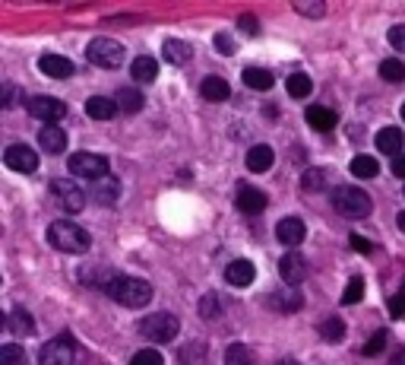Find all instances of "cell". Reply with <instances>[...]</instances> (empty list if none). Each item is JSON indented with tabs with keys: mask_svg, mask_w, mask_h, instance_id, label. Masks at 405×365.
I'll list each match as a JSON object with an SVG mask.
<instances>
[{
	"mask_svg": "<svg viewBox=\"0 0 405 365\" xmlns=\"http://www.w3.org/2000/svg\"><path fill=\"white\" fill-rule=\"evenodd\" d=\"M92 194H95V200H98V204H105V206H114V204H117V197H120V181L114 178V175H108V178L95 181Z\"/></svg>",
	"mask_w": 405,
	"mask_h": 365,
	"instance_id": "obj_20",
	"label": "cell"
},
{
	"mask_svg": "<svg viewBox=\"0 0 405 365\" xmlns=\"http://www.w3.org/2000/svg\"><path fill=\"white\" fill-rule=\"evenodd\" d=\"M244 162L250 172H269L272 162H276V153H272V147H266V143H257V147H250Z\"/></svg>",
	"mask_w": 405,
	"mask_h": 365,
	"instance_id": "obj_18",
	"label": "cell"
},
{
	"mask_svg": "<svg viewBox=\"0 0 405 365\" xmlns=\"http://www.w3.org/2000/svg\"><path fill=\"white\" fill-rule=\"evenodd\" d=\"M86 115L95 118V121H108V118L117 115V102H111V99H105V96H92L86 102Z\"/></svg>",
	"mask_w": 405,
	"mask_h": 365,
	"instance_id": "obj_26",
	"label": "cell"
},
{
	"mask_svg": "<svg viewBox=\"0 0 405 365\" xmlns=\"http://www.w3.org/2000/svg\"><path fill=\"white\" fill-rule=\"evenodd\" d=\"M105 289L114 302H120L127 308H143L152 302V286L146 280H139V276H114V280H108Z\"/></svg>",
	"mask_w": 405,
	"mask_h": 365,
	"instance_id": "obj_2",
	"label": "cell"
},
{
	"mask_svg": "<svg viewBox=\"0 0 405 365\" xmlns=\"http://www.w3.org/2000/svg\"><path fill=\"white\" fill-rule=\"evenodd\" d=\"M225 362L228 365H253V356H250V349H247L244 343H231L228 352H225Z\"/></svg>",
	"mask_w": 405,
	"mask_h": 365,
	"instance_id": "obj_35",
	"label": "cell"
},
{
	"mask_svg": "<svg viewBox=\"0 0 405 365\" xmlns=\"http://www.w3.org/2000/svg\"><path fill=\"white\" fill-rule=\"evenodd\" d=\"M352 175L354 178H377V172H380V162L373 159V156H354L352 159Z\"/></svg>",
	"mask_w": 405,
	"mask_h": 365,
	"instance_id": "obj_30",
	"label": "cell"
},
{
	"mask_svg": "<svg viewBox=\"0 0 405 365\" xmlns=\"http://www.w3.org/2000/svg\"><path fill=\"white\" fill-rule=\"evenodd\" d=\"M130 73H133V80H136V83H152V80L158 77L155 58H149V54H139V58H133Z\"/></svg>",
	"mask_w": 405,
	"mask_h": 365,
	"instance_id": "obj_23",
	"label": "cell"
},
{
	"mask_svg": "<svg viewBox=\"0 0 405 365\" xmlns=\"http://www.w3.org/2000/svg\"><path fill=\"white\" fill-rule=\"evenodd\" d=\"M38 147L44 149V153H63V149H67V134H63L60 128H41V134H38Z\"/></svg>",
	"mask_w": 405,
	"mask_h": 365,
	"instance_id": "obj_19",
	"label": "cell"
},
{
	"mask_svg": "<svg viewBox=\"0 0 405 365\" xmlns=\"http://www.w3.org/2000/svg\"><path fill=\"white\" fill-rule=\"evenodd\" d=\"M6 327H10L13 333H19V337H32V333H35V318H32L25 308H13V311L6 314Z\"/></svg>",
	"mask_w": 405,
	"mask_h": 365,
	"instance_id": "obj_22",
	"label": "cell"
},
{
	"mask_svg": "<svg viewBox=\"0 0 405 365\" xmlns=\"http://www.w3.org/2000/svg\"><path fill=\"white\" fill-rule=\"evenodd\" d=\"M392 365H405V349H402V352H399V356H396V359H392Z\"/></svg>",
	"mask_w": 405,
	"mask_h": 365,
	"instance_id": "obj_49",
	"label": "cell"
},
{
	"mask_svg": "<svg viewBox=\"0 0 405 365\" xmlns=\"http://www.w3.org/2000/svg\"><path fill=\"white\" fill-rule=\"evenodd\" d=\"M200 92H202L206 102H225V99L231 96L228 80H221V77H206V80H202V86H200Z\"/></svg>",
	"mask_w": 405,
	"mask_h": 365,
	"instance_id": "obj_25",
	"label": "cell"
},
{
	"mask_svg": "<svg viewBox=\"0 0 405 365\" xmlns=\"http://www.w3.org/2000/svg\"><path fill=\"white\" fill-rule=\"evenodd\" d=\"M219 299H215V295H202L200 299V314L202 318H219Z\"/></svg>",
	"mask_w": 405,
	"mask_h": 365,
	"instance_id": "obj_39",
	"label": "cell"
},
{
	"mask_svg": "<svg viewBox=\"0 0 405 365\" xmlns=\"http://www.w3.org/2000/svg\"><path fill=\"white\" fill-rule=\"evenodd\" d=\"M295 10H297V13H304V16H323V13H326L323 4H295Z\"/></svg>",
	"mask_w": 405,
	"mask_h": 365,
	"instance_id": "obj_43",
	"label": "cell"
},
{
	"mask_svg": "<svg viewBox=\"0 0 405 365\" xmlns=\"http://www.w3.org/2000/svg\"><path fill=\"white\" fill-rule=\"evenodd\" d=\"M377 149L380 153H390L392 159H396V156H402L399 153V149H402V130L399 128H380V134H377Z\"/></svg>",
	"mask_w": 405,
	"mask_h": 365,
	"instance_id": "obj_21",
	"label": "cell"
},
{
	"mask_svg": "<svg viewBox=\"0 0 405 365\" xmlns=\"http://www.w3.org/2000/svg\"><path fill=\"white\" fill-rule=\"evenodd\" d=\"M215 48H219V54H225V58H228V54H234V39H231V35H225V32H219V35H215Z\"/></svg>",
	"mask_w": 405,
	"mask_h": 365,
	"instance_id": "obj_41",
	"label": "cell"
},
{
	"mask_svg": "<svg viewBox=\"0 0 405 365\" xmlns=\"http://www.w3.org/2000/svg\"><path fill=\"white\" fill-rule=\"evenodd\" d=\"M278 273H282L285 286H301L304 273H307V267H304V257L301 254H285L282 261H278Z\"/></svg>",
	"mask_w": 405,
	"mask_h": 365,
	"instance_id": "obj_13",
	"label": "cell"
},
{
	"mask_svg": "<svg viewBox=\"0 0 405 365\" xmlns=\"http://www.w3.org/2000/svg\"><path fill=\"white\" fill-rule=\"evenodd\" d=\"M244 86H247V89H257V92H269L272 86H276V80H272V73L263 70V67H247V70H244Z\"/></svg>",
	"mask_w": 405,
	"mask_h": 365,
	"instance_id": "obj_24",
	"label": "cell"
},
{
	"mask_svg": "<svg viewBox=\"0 0 405 365\" xmlns=\"http://www.w3.org/2000/svg\"><path fill=\"white\" fill-rule=\"evenodd\" d=\"M67 172L95 185V181L108 178V159H105V156H98V153H73L67 159Z\"/></svg>",
	"mask_w": 405,
	"mask_h": 365,
	"instance_id": "obj_5",
	"label": "cell"
},
{
	"mask_svg": "<svg viewBox=\"0 0 405 365\" xmlns=\"http://www.w3.org/2000/svg\"><path fill=\"white\" fill-rule=\"evenodd\" d=\"M361 299H364V280H361V276H352L345 292H342V305H358Z\"/></svg>",
	"mask_w": 405,
	"mask_h": 365,
	"instance_id": "obj_34",
	"label": "cell"
},
{
	"mask_svg": "<svg viewBox=\"0 0 405 365\" xmlns=\"http://www.w3.org/2000/svg\"><path fill=\"white\" fill-rule=\"evenodd\" d=\"M143 102H146V99L139 96L136 89H120V92H117V105H120L124 111H130V115H136V111L143 109Z\"/></svg>",
	"mask_w": 405,
	"mask_h": 365,
	"instance_id": "obj_33",
	"label": "cell"
},
{
	"mask_svg": "<svg viewBox=\"0 0 405 365\" xmlns=\"http://www.w3.org/2000/svg\"><path fill=\"white\" fill-rule=\"evenodd\" d=\"M38 70L51 80H67V77H73V61L60 58V54H44V58L38 61Z\"/></svg>",
	"mask_w": 405,
	"mask_h": 365,
	"instance_id": "obj_12",
	"label": "cell"
},
{
	"mask_svg": "<svg viewBox=\"0 0 405 365\" xmlns=\"http://www.w3.org/2000/svg\"><path fill=\"white\" fill-rule=\"evenodd\" d=\"M390 318H405V292L390 299Z\"/></svg>",
	"mask_w": 405,
	"mask_h": 365,
	"instance_id": "obj_42",
	"label": "cell"
},
{
	"mask_svg": "<svg viewBox=\"0 0 405 365\" xmlns=\"http://www.w3.org/2000/svg\"><path fill=\"white\" fill-rule=\"evenodd\" d=\"M89 64L101 67V70H117L120 64H124V45L114 39H92L89 42V51H86Z\"/></svg>",
	"mask_w": 405,
	"mask_h": 365,
	"instance_id": "obj_4",
	"label": "cell"
},
{
	"mask_svg": "<svg viewBox=\"0 0 405 365\" xmlns=\"http://www.w3.org/2000/svg\"><path fill=\"white\" fill-rule=\"evenodd\" d=\"M380 77H383L386 83H402V80H405V64L399 58L380 61Z\"/></svg>",
	"mask_w": 405,
	"mask_h": 365,
	"instance_id": "obj_31",
	"label": "cell"
},
{
	"mask_svg": "<svg viewBox=\"0 0 405 365\" xmlns=\"http://www.w3.org/2000/svg\"><path fill=\"white\" fill-rule=\"evenodd\" d=\"M13 105H16V89L6 86V89H4V109H13Z\"/></svg>",
	"mask_w": 405,
	"mask_h": 365,
	"instance_id": "obj_47",
	"label": "cell"
},
{
	"mask_svg": "<svg viewBox=\"0 0 405 365\" xmlns=\"http://www.w3.org/2000/svg\"><path fill=\"white\" fill-rule=\"evenodd\" d=\"M402 118H405V102H402Z\"/></svg>",
	"mask_w": 405,
	"mask_h": 365,
	"instance_id": "obj_51",
	"label": "cell"
},
{
	"mask_svg": "<svg viewBox=\"0 0 405 365\" xmlns=\"http://www.w3.org/2000/svg\"><path fill=\"white\" fill-rule=\"evenodd\" d=\"M225 280L231 283V286L244 289V286H250V283L257 280V270H253L250 261H231V264L225 267Z\"/></svg>",
	"mask_w": 405,
	"mask_h": 365,
	"instance_id": "obj_16",
	"label": "cell"
},
{
	"mask_svg": "<svg viewBox=\"0 0 405 365\" xmlns=\"http://www.w3.org/2000/svg\"><path fill=\"white\" fill-rule=\"evenodd\" d=\"M276 365H297V359H278Z\"/></svg>",
	"mask_w": 405,
	"mask_h": 365,
	"instance_id": "obj_50",
	"label": "cell"
},
{
	"mask_svg": "<svg viewBox=\"0 0 405 365\" xmlns=\"http://www.w3.org/2000/svg\"><path fill=\"white\" fill-rule=\"evenodd\" d=\"M130 365H165V356L158 349H139L136 356L130 359Z\"/></svg>",
	"mask_w": 405,
	"mask_h": 365,
	"instance_id": "obj_37",
	"label": "cell"
},
{
	"mask_svg": "<svg viewBox=\"0 0 405 365\" xmlns=\"http://www.w3.org/2000/svg\"><path fill=\"white\" fill-rule=\"evenodd\" d=\"M234 204H238L240 213H250L253 216V213H263L269 200H266V194L259 191V187H240L238 197H234Z\"/></svg>",
	"mask_w": 405,
	"mask_h": 365,
	"instance_id": "obj_14",
	"label": "cell"
},
{
	"mask_svg": "<svg viewBox=\"0 0 405 365\" xmlns=\"http://www.w3.org/2000/svg\"><path fill=\"white\" fill-rule=\"evenodd\" d=\"M301 305H304V295L297 292L295 286H285V289H278V292L269 295V308H276V311L291 314V311H297Z\"/></svg>",
	"mask_w": 405,
	"mask_h": 365,
	"instance_id": "obj_15",
	"label": "cell"
},
{
	"mask_svg": "<svg viewBox=\"0 0 405 365\" xmlns=\"http://www.w3.org/2000/svg\"><path fill=\"white\" fill-rule=\"evenodd\" d=\"M73 359H76V343L70 333L54 337L51 343L41 346V352H38V365H73Z\"/></svg>",
	"mask_w": 405,
	"mask_h": 365,
	"instance_id": "obj_8",
	"label": "cell"
},
{
	"mask_svg": "<svg viewBox=\"0 0 405 365\" xmlns=\"http://www.w3.org/2000/svg\"><path fill=\"white\" fill-rule=\"evenodd\" d=\"M333 206L339 216L345 219H364L371 216V197H367V191H361V187L354 185H342L333 191Z\"/></svg>",
	"mask_w": 405,
	"mask_h": 365,
	"instance_id": "obj_3",
	"label": "cell"
},
{
	"mask_svg": "<svg viewBox=\"0 0 405 365\" xmlns=\"http://www.w3.org/2000/svg\"><path fill=\"white\" fill-rule=\"evenodd\" d=\"M392 175L405 181V156H396V159H392Z\"/></svg>",
	"mask_w": 405,
	"mask_h": 365,
	"instance_id": "obj_46",
	"label": "cell"
},
{
	"mask_svg": "<svg viewBox=\"0 0 405 365\" xmlns=\"http://www.w3.org/2000/svg\"><path fill=\"white\" fill-rule=\"evenodd\" d=\"M396 225H399V229L405 232V210H402V213H399V216H396Z\"/></svg>",
	"mask_w": 405,
	"mask_h": 365,
	"instance_id": "obj_48",
	"label": "cell"
},
{
	"mask_svg": "<svg viewBox=\"0 0 405 365\" xmlns=\"http://www.w3.org/2000/svg\"><path fill=\"white\" fill-rule=\"evenodd\" d=\"M162 51H165V61H168V64H174V67H177V64H187L190 54H193L187 42H181V39H168Z\"/></svg>",
	"mask_w": 405,
	"mask_h": 365,
	"instance_id": "obj_27",
	"label": "cell"
},
{
	"mask_svg": "<svg viewBox=\"0 0 405 365\" xmlns=\"http://www.w3.org/2000/svg\"><path fill=\"white\" fill-rule=\"evenodd\" d=\"M301 187H304V191H310V194L326 191V187H329V172H326V168H307V172L301 175Z\"/></svg>",
	"mask_w": 405,
	"mask_h": 365,
	"instance_id": "obj_29",
	"label": "cell"
},
{
	"mask_svg": "<svg viewBox=\"0 0 405 365\" xmlns=\"http://www.w3.org/2000/svg\"><path fill=\"white\" fill-rule=\"evenodd\" d=\"M383 349H386V330H377V333H373V337L364 343V349H361V352H364V356H380Z\"/></svg>",
	"mask_w": 405,
	"mask_h": 365,
	"instance_id": "obj_38",
	"label": "cell"
},
{
	"mask_svg": "<svg viewBox=\"0 0 405 365\" xmlns=\"http://www.w3.org/2000/svg\"><path fill=\"white\" fill-rule=\"evenodd\" d=\"M348 245H352L354 251H361V254H371V251H373V242H367L364 235H352V238H348Z\"/></svg>",
	"mask_w": 405,
	"mask_h": 365,
	"instance_id": "obj_44",
	"label": "cell"
},
{
	"mask_svg": "<svg viewBox=\"0 0 405 365\" xmlns=\"http://www.w3.org/2000/svg\"><path fill=\"white\" fill-rule=\"evenodd\" d=\"M4 166L13 168V172H35L38 168V153L29 147V143H13V147H6L4 153Z\"/></svg>",
	"mask_w": 405,
	"mask_h": 365,
	"instance_id": "obj_9",
	"label": "cell"
},
{
	"mask_svg": "<svg viewBox=\"0 0 405 365\" xmlns=\"http://www.w3.org/2000/svg\"><path fill=\"white\" fill-rule=\"evenodd\" d=\"M320 337L329 340V343H342V340H345V324H342V318L320 321Z\"/></svg>",
	"mask_w": 405,
	"mask_h": 365,
	"instance_id": "obj_32",
	"label": "cell"
},
{
	"mask_svg": "<svg viewBox=\"0 0 405 365\" xmlns=\"http://www.w3.org/2000/svg\"><path fill=\"white\" fill-rule=\"evenodd\" d=\"M307 124L314 130H320V134H326V130H333L335 124H339V115H335L333 109H326V105H310V109H307Z\"/></svg>",
	"mask_w": 405,
	"mask_h": 365,
	"instance_id": "obj_17",
	"label": "cell"
},
{
	"mask_svg": "<svg viewBox=\"0 0 405 365\" xmlns=\"http://www.w3.org/2000/svg\"><path fill=\"white\" fill-rule=\"evenodd\" d=\"M51 197H54V204L60 206V210H67V213H79L82 206H86V194H82V187L76 185V181H70V178H51Z\"/></svg>",
	"mask_w": 405,
	"mask_h": 365,
	"instance_id": "obj_7",
	"label": "cell"
},
{
	"mask_svg": "<svg viewBox=\"0 0 405 365\" xmlns=\"http://www.w3.org/2000/svg\"><path fill=\"white\" fill-rule=\"evenodd\" d=\"M285 89H288L291 99H307L310 92H314V80H310L307 73H291V77L285 80Z\"/></svg>",
	"mask_w": 405,
	"mask_h": 365,
	"instance_id": "obj_28",
	"label": "cell"
},
{
	"mask_svg": "<svg viewBox=\"0 0 405 365\" xmlns=\"http://www.w3.org/2000/svg\"><path fill=\"white\" fill-rule=\"evenodd\" d=\"M48 242H51V248L63 251V254H82V251H89L92 238H89L86 229H79V225L70 223V219H57V223L48 225Z\"/></svg>",
	"mask_w": 405,
	"mask_h": 365,
	"instance_id": "obj_1",
	"label": "cell"
},
{
	"mask_svg": "<svg viewBox=\"0 0 405 365\" xmlns=\"http://www.w3.org/2000/svg\"><path fill=\"white\" fill-rule=\"evenodd\" d=\"M304 235H307V225H304L297 216H285L282 223L276 225V238L285 245V248H295V245H301Z\"/></svg>",
	"mask_w": 405,
	"mask_h": 365,
	"instance_id": "obj_11",
	"label": "cell"
},
{
	"mask_svg": "<svg viewBox=\"0 0 405 365\" xmlns=\"http://www.w3.org/2000/svg\"><path fill=\"white\" fill-rule=\"evenodd\" d=\"M240 32H247V35H257V32H259V23H257V16H250V13H244V16H240Z\"/></svg>",
	"mask_w": 405,
	"mask_h": 365,
	"instance_id": "obj_45",
	"label": "cell"
},
{
	"mask_svg": "<svg viewBox=\"0 0 405 365\" xmlns=\"http://www.w3.org/2000/svg\"><path fill=\"white\" fill-rule=\"evenodd\" d=\"M0 365H25V352L16 343H4L0 346Z\"/></svg>",
	"mask_w": 405,
	"mask_h": 365,
	"instance_id": "obj_36",
	"label": "cell"
},
{
	"mask_svg": "<svg viewBox=\"0 0 405 365\" xmlns=\"http://www.w3.org/2000/svg\"><path fill=\"white\" fill-rule=\"evenodd\" d=\"M386 39H390V45L396 48V51H405V26H392Z\"/></svg>",
	"mask_w": 405,
	"mask_h": 365,
	"instance_id": "obj_40",
	"label": "cell"
},
{
	"mask_svg": "<svg viewBox=\"0 0 405 365\" xmlns=\"http://www.w3.org/2000/svg\"><path fill=\"white\" fill-rule=\"evenodd\" d=\"M29 115L32 118H38V121H57V118H63L67 115V105L60 102V99H54V96H35V99H29Z\"/></svg>",
	"mask_w": 405,
	"mask_h": 365,
	"instance_id": "obj_10",
	"label": "cell"
},
{
	"mask_svg": "<svg viewBox=\"0 0 405 365\" xmlns=\"http://www.w3.org/2000/svg\"><path fill=\"white\" fill-rule=\"evenodd\" d=\"M177 330H181V324H177L174 314H149V318L139 321V333L149 340H155V343H171V340L177 337Z\"/></svg>",
	"mask_w": 405,
	"mask_h": 365,
	"instance_id": "obj_6",
	"label": "cell"
}]
</instances>
